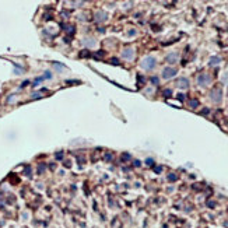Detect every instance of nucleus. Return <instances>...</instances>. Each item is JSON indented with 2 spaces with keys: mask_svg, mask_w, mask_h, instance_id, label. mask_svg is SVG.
Returning <instances> with one entry per match:
<instances>
[{
  "mask_svg": "<svg viewBox=\"0 0 228 228\" xmlns=\"http://www.w3.org/2000/svg\"><path fill=\"white\" fill-rule=\"evenodd\" d=\"M176 60H178V53H171V55H168V56H167V62H168V63H175Z\"/></svg>",
  "mask_w": 228,
  "mask_h": 228,
  "instance_id": "nucleus-6",
  "label": "nucleus"
},
{
  "mask_svg": "<svg viewBox=\"0 0 228 228\" xmlns=\"http://www.w3.org/2000/svg\"><path fill=\"white\" fill-rule=\"evenodd\" d=\"M123 56H125L126 59H130V58L133 56V52H132V49H126V50L123 52Z\"/></svg>",
  "mask_w": 228,
  "mask_h": 228,
  "instance_id": "nucleus-7",
  "label": "nucleus"
},
{
  "mask_svg": "<svg viewBox=\"0 0 228 228\" xmlns=\"http://www.w3.org/2000/svg\"><path fill=\"white\" fill-rule=\"evenodd\" d=\"M210 81H211V77L209 76L207 73H201L197 77V83L200 85H207V84H210Z\"/></svg>",
  "mask_w": 228,
  "mask_h": 228,
  "instance_id": "nucleus-2",
  "label": "nucleus"
},
{
  "mask_svg": "<svg viewBox=\"0 0 228 228\" xmlns=\"http://www.w3.org/2000/svg\"><path fill=\"white\" fill-rule=\"evenodd\" d=\"M151 83H152V84H158V78H157V77H152Z\"/></svg>",
  "mask_w": 228,
  "mask_h": 228,
  "instance_id": "nucleus-10",
  "label": "nucleus"
},
{
  "mask_svg": "<svg viewBox=\"0 0 228 228\" xmlns=\"http://www.w3.org/2000/svg\"><path fill=\"white\" fill-rule=\"evenodd\" d=\"M218 63H220V58H217V56H214V58L210 59V64H211V66H215V64H218Z\"/></svg>",
  "mask_w": 228,
  "mask_h": 228,
  "instance_id": "nucleus-8",
  "label": "nucleus"
},
{
  "mask_svg": "<svg viewBox=\"0 0 228 228\" xmlns=\"http://www.w3.org/2000/svg\"><path fill=\"white\" fill-rule=\"evenodd\" d=\"M154 66H155V59H154L152 56H147V58H144L143 62H141V67L146 69V70H151Z\"/></svg>",
  "mask_w": 228,
  "mask_h": 228,
  "instance_id": "nucleus-1",
  "label": "nucleus"
},
{
  "mask_svg": "<svg viewBox=\"0 0 228 228\" xmlns=\"http://www.w3.org/2000/svg\"><path fill=\"white\" fill-rule=\"evenodd\" d=\"M223 81H224V83H228V73H227L224 77H223Z\"/></svg>",
  "mask_w": 228,
  "mask_h": 228,
  "instance_id": "nucleus-11",
  "label": "nucleus"
},
{
  "mask_svg": "<svg viewBox=\"0 0 228 228\" xmlns=\"http://www.w3.org/2000/svg\"><path fill=\"white\" fill-rule=\"evenodd\" d=\"M152 162H154V161H152L151 158H148V160H147V164H148V165H151Z\"/></svg>",
  "mask_w": 228,
  "mask_h": 228,
  "instance_id": "nucleus-12",
  "label": "nucleus"
},
{
  "mask_svg": "<svg viewBox=\"0 0 228 228\" xmlns=\"http://www.w3.org/2000/svg\"><path fill=\"white\" fill-rule=\"evenodd\" d=\"M210 98L213 99L214 102H220V101H221V90H218V88L213 90V91L210 92Z\"/></svg>",
  "mask_w": 228,
  "mask_h": 228,
  "instance_id": "nucleus-3",
  "label": "nucleus"
},
{
  "mask_svg": "<svg viewBox=\"0 0 228 228\" xmlns=\"http://www.w3.org/2000/svg\"><path fill=\"white\" fill-rule=\"evenodd\" d=\"M178 87L179 88H188V85H189V80L188 78H185V77H182V78H179L178 80Z\"/></svg>",
  "mask_w": 228,
  "mask_h": 228,
  "instance_id": "nucleus-5",
  "label": "nucleus"
},
{
  "mask_svg": "<svg viewBox=\"0 0 228 228\" xmlns=\"http://www.w3.org/2000/svg\"><path fill=\"white\" fill-rule=\"evenodd\" d=\"M189 105H190V107H192V108H196V107H197V105H199V102H197V101H196V99H192V101L189 102Z\"/></svg>",
  "mask_w": 228,
  "mask_h": 228,
  "instance_id": "nucleus-9",
  "label": "nucleus"
},
{
  "mask_svg": "<svg viewBox=\"0 0 228 228\" xmlns=\"http://www.w3.org/2000/svg\"><path fill=\"white\" fill-rule=\"evenodd\" d=\"M164 94H165V95H167V97H168V95H169V94H171V90H167V91L164 92Z\"/></svg>",
  "mask_w": 228,
  "mask_h": 228,
  "instance_id": "nucleus-13",
  "label": "nucleus"
},
{
  "mask_svg": "<svg viewBox=\"0 0 228 228\" xmlns=\"http://www.w3.org/2000/svg\"><path fill=\"white\" fill-rule=\"evenodd\" d=\"M175 74H176V70L172 69V67H165L164 72H162V77H164V78H171V77H174Z\"/></svg>",
  "mask_w": 228,
  "mask_h": 228,
  "instance_id": "nucleus-4",
  "label": "nucleus"
}]
</instances>
